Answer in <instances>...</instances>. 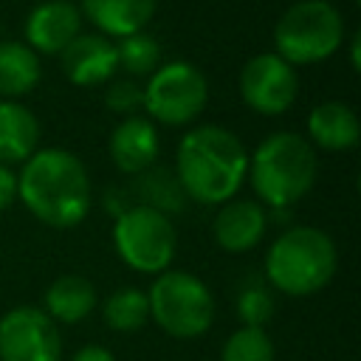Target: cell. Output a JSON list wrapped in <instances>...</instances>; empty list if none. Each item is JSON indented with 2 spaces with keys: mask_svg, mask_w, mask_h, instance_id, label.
<instances>
[{
  "mask_svg": "<svg viewBox=\"0 0 361 361\" xmlns=\"http://www.w3.org/2000/svg\"><path fill=\"white\" fill-rule=\"evenodd\" d=\"M234 307H237V319L245 327H265V322L274 316V296L268 282L259 276L243 279V285L237 288Z\"/></svg>",
  "mask_w": 361,
  "mask_h": 361,
  "instance_id": "cell-23",
  "label": "cell"
},
{
  "mask_svg": "<svg viewBox=\"0 0 361 361\" xmlns=\"http://www.w3.org/2000/svg\"><path fill=\"white\" fill-rule=\"evenodd\" d=\"M116 59H118V71H124V76H133V79L149 76L161 65V42L155 37H149L147 31L127 34L116 42Z\"/></svg>",
  "mask_w": 361,
  "mask_h": 361,
  "instance_id": "cell-22",
  "label": "cell"
},
{
  "mask_svg": "<svg viewBox=\"0 0 361 361\" xmlns=\"http://www.w3.org/2000/svg\"><path fill=\"white\" fill-rule=\"evenodd\" d=\"M149 319L172 338H197L214 322L209 285L189 271H161L147 290Z\"/></svg>",
  "mask_w": 361,
  "mask_h": 361,
  "instance_id": "cell-6",
  "label": "cell"
},
{
  "mask_svg": "<svg viewBox=\"0 0 361 361\" xmlns=\"http://www.w3.org/2000/svg\"><path fill=\"white\" fill-rule=\"evenodd\" d=\"M0 361H62L59 327L42 307L20 305L0 316Z\"/></svg>",
  "mask_w": 361,
  "mask_h": 361,
  "instance_id": "cell-10",
  "label": "cell"
},
{
  "mask_svg": "<svg viewBox=\"0 0 361 361\" xmlns=\"http://www.w3.org/2000/svg\"><path fill=\"white\" fill-rule=\"evenodd\" d=\"M209 102L206 73L183 59L158 65L144 82V110L152 124L189 127L200 118Z\"/></svg>",
  "mask_w": 361,
  "mask_h": 361,
  "instance_id": "cell-8",
  "label": "cell"
},
{
  "mask_svg": "<svg viewBox=\"0 0 361 361\" xmlns=\"http://www.w3.org/2000/svg\"><path fill=\"white\" fill-rule=\"evenodd\" d=\"M220 361H274V338L265 327H237L220 353Z\"/></svg>",
  "mask_w": 361,
  "mask_h": 361,
  "instance_id": "cell-24",
  "label": "cell"
},
{
  "mask_svg": "<svg viewBox=\"0 0 361 361\" xmlns=\"http://www.w3.org/2000/svg\"><path fill=\"white\" fill-rule=\"evenodd\" d=\"M113 245L121 262L138 274H161L172 265L178 251V231L172 217L158 209L130 203L116 214Z\"/></svg>",
  "mask_w": 361,
  "mask_h": 361,
  "instance_id": "cell-7",
  "label": "cell"
},
{
  "mask_svg": "<svg viewBox=\"0 0 361 361\" xmlns=\"http://www.w3.org/2000/svg\"><path fill=\"white\" fill-rule=\"evenodd\" d=\"M104 102L113 113L127 116H138V110H144V85L133 76H121V79H110L107 82V93Z\"/></svg>",
  "mask_w": 361,
  "mask_h": 361,
  "instance_id": "cell-25",
  "label": "cell"
},
{
  "mask_svg": "<svg viewBox=\"0 0 361 361\" xmlns=\"http://www.w3.org/2000/svg\"><path fill=\"white\" fill-rule=\"evenodd\" d=\"M344 17L330 0H299L274 25V54L288 65H316L344 45Z\"/></svg>",
  "mask_w": 361,
  "mask_h": 361,
  "instance_id": "cell-5",
  "label": "cell"
},
{
  "mask_svg": "<svg viewBox=\"0 0 361 361\" xmlns=\"http://www.w3.org/2000/svg\"><path fill=\"white\" fill-rule=\"evenodd\" d=\"M102 319L116 333H135L149 322L147 293L138 288H118L102 305Z\"/></svg>",
  "mask_w": 361,
  "mask_h": 361,
  "instance_id": "cell-21",
  "label": "cell"
},
{
  "mask_svg": "<svg viewBox=\"0 0 361 361\" xmlns=\"http://www.w3.org/2000/svg\"><path fill=\"white\" fill-rule=\"evenodd\" d=\"M82 34V11L71 0H42L25 17V45L34 54L59 56Z\"/></svg>",
  "mask_w": 361,
  "mask_h": 361,
  "instance_id": "cell-11",
  "label": "cell"
},
{
  "mask_svg": "<svg viewBox=\"0 0 361 361\" xmlns=\"http://www.w3.org/2000/svg\"><path fill=\"white\" fill-rule=\"evenodd\" d=\"M265 228H268L265 206L257 200H245V197H231L220 203L212 220L214 243L228 254H243L259 245V240L265 237Z\"/></svg>",
  "mask_w": 361,
  "mask_h": 361,
  "instance_id": "cell-13",
  "label": "cell"
},
{
  "mask_svg": "<svg viewBox=\"0 0 361 361\" xmlns=\"http://www.w3.org/2000/svg\"><path fill=\"white\" fill-rule=\"evenodd\" d=\"M361 138L358 116L350 104L327 99L307 113V141L324 152H350Z\"/></svg>",
  "mask_w": 361,
  "mask_h": 361,
  "instance_id": "cell-15",
  "label": "cell"
},
{
  "mask_svg": "<svg viewBox=\"0 0 361 361\" xmlns=\"http://www.w3.org/2000/svg\"><path fill=\"white\" fill-rule=\"evenodd\" d=\"M175 175L189 200L220 206L245 183L248 149L231 130L220 124H195L178 144Z\"/></svg>",
  "mask_w": 361,
  "mask_h": 361,
  "instance_id": "cell-1",
  "label": "cell"
},
{
  "mask_svg": "<svg viewBox=\"0 0 361 361\" xmlns=\"http://www.w3.org/2000/svg\"><path fill=\"white\" fill-rule=\"evenodd\" d=\"M62 73L68 82L76 87H96L107 85L118 73V59H116V42L104 34H79L62 54H59Z\"/></svg>",
  "mask_w": 361,
  "mask_h": 361,
  "instance_id": "cell-12",
  "label": "cell"
},
{
  "mask_svg": "<svg viewBox=\"0 0 361 361\" xmlns=\"http://www.w3.org/2000/svg\"><path fill=\"white\" fill-rule=\"evenodd\" d=\"M71 361H116V358H113V353H110L107 347H102V344H85V347H79V350L73 353Z\"/></svg>",
  "mask_w": 361,
  "mask_h": 361,
  "instance_id": "cell-27",
  "label": "cell"
},
{
  "mask_svg": "<svg viewBox=\"0 0 361 361\" xmlns=\"http://www.w3.org/2000/svg\"><path fill=\"white\" fill-rule=\"evenodd\" d=\"M133 192L138 197L141 206H149V209H158L161 214H178L183 206H186V195L180 189V180L175 175V169H166V166H149L144 172L135 175V183H133Z\"/></svg>",
  "mask_w": 361,
  "mask_h": 361,
  "instance_id": "cell-20",
  "label": "cell"
},
{
  "mask_svg": "<svg viewBox=\"0 0 361 361\" xmlns=\"http://www.w3.org/2000/svg\"><path fill=\"white\" fill-rule=\"evenodd\" d=\"M39 149L37 116L14 99L0 102V164H25Z\"/></svg>",
  "mask_w": 361,
  "mask_h": 361,
  "instance_id": "cell-17",
  "label": "cell"
},
{
  "mask_svg": "<svg viewBox=\"0 0 361 361\" xmlns=\"http://www.w3.org/2000/svg\"><path fill=\"white\" fill-rule=\"evenodd\" d=\"M14 200H17V172L0 164V212L8 209Z\"/></svg>",
  "mask_w": 361,
  "mask_h": 361,
  "instance_id": "cell-26",
  "label": "cell"
},
{
  "mask_svg": "<svg viewBox=\"0 0 361 361\" xmlns=\"http://www.w3.org/2000/svg\"><path fill=\"white\" fill-rule=\"evenodd\" d=\"M42 79L39 54H34L20 39L0 42V99H23Z\"/></svg>",
  "mask_w": 361,
  "mask_h": 361,
  "instance_id": "cell-19",
  "label": "cell"
},
{
  "mask_svg": "<svg viewBox=\"0 0 361 361\" xmlns=\"http://www.w3.org/2000/svg\"><path fill=\"white\" fill-rule=\"evenodd\" d=\"M336 271V243L316 226H293L282 231L265 254V282L285 296H310L327 288Z\"/></svg>",
  "mask_w": 361,
  "mask_h": 361,
  "instance_id": "cell-4",
  "label": "cell"
},
{
  "mask_svg": "<svg viewBox=\"0 0 361 361\" xmlns=\"http://www.w3.org/2000/svg\"><path fill=\"white\" fill-rule=\"evenodd\" d=\"M158 0H82L79 11L93 23V28L110 39L144 31L155 17Z\"/></svg>",
  "mask_w": 361,
  "mask_h": 361,
  "instance_id": "cell-16",
  "label": "cell"
},
{
  "mask_svg": "<svg viewBox=\"0 0 361 361\" xmlns=\"http://www.w3.org/2000/svg\"><path fill=\"white\" fill-rule=\"evenodd\" d=\"M96 288L79 274L56 276L45 290V313L54 324H79L96 310Z\"/></svg>",
  "mask_w": 361,
  "mask_h": 361,
  "instance_id": "cell-18",
  "label": "cell"
},
{
  "mask_svg": "<svg viewBox=\"0 0 361 361\" xmlns=\"http://www.w3.org/2000/svg\"><path fill=\"white\" fill-rule=\"evenodd\" d=\"M319 158L310 141L299 133L279 130L259 141L248 158V180L259 203L271 209H288L299 203L316 183Z\"/></svg>",
  "mask_w": 361,
  "mask_h": 361,
  "instance_id": "cell-3",
  "label": "cell"
},
{
  "mask_svg": "<svg viewBox=\"0 0 361 361\" xmlns=\"http://www.w3.org/2000/svg\"><path fill=\"white\" fill-rule=\"evenodd\" d=\"M107 149L116 169H121L124 175H138L158 161V152H161L158 127L147 116H127L110 133Z\"/></svg>",
  "mask_w": 361,
  "mask_h": 361,
  "instance_id": "cell-14",
  "label": "cell"
},
{
  "mask_svg": "<svg viewBox=\"0 0 361 361\" xmlns=\"http://www.w3.org/2000/svg\"><path fill=\"white\" fill-rule=\"evenodd\" d=\"M240 99L259 116H282L293 107L299 96V76L296 68L288 65L274 51L251 56L237 79Z\"/></svg>",
  "mask_w": 361,
  "mask_h": 361,
  "instance_id": "cell-9",
  "label": "cell"
},
{
  "mask_svg": "<svg viewBox=\"0 0 361 361\" xmlns=\"http://www.w3.org/2000/svg\"><path fill=\"white\" fill-rule=\"evenodd\" d=\"M17 197L51 228H73L90 212V175L62 147H39L17 172Z\"/></svg>",
  "mask_w": 361,
  "mask_h": 361,
  "instance_id": "cell-2",
  "label": "cell"
},
{
  "mask_svg": "<svg viewBox=\"0 0 361 361\" xmlns=\"http://www.w3.org/2000/svg\"><path fill=\"white\" fill-rule=\"evenodd\" d=\"M350 62H353V71L361 68V59H358V34L350 37Z\"/></svg>",
  "mask_w": 361,
  "mask_h": 361,
  "instance_id": "cell-28",
  "label": "cell"
}]
</instances>
